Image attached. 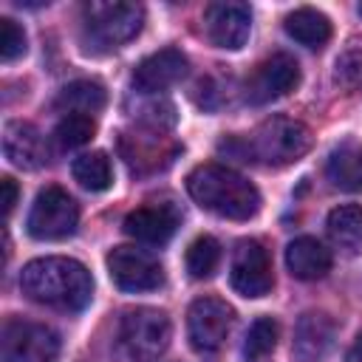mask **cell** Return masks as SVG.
I'll return each mask as SVG.
<instances>
[{"label": "cell", "instance_id": "obj_1", "mask_svg": "<svg viewBox=\"0 0 362 362\" xmlns=\"http://www.w3.org/2000/svg\"><path fill=\"white\" fill-rule=\"evenodd\" d=\"M20 288L40 305L82 311L93 297V277L74 257H37L23 266Z\"/></svg>", "mask_w": 362, "mask_h": 362}, {"label": "cell", "instance_id": "obj_2", "mask_svg": "<svg viewBox=\"0 0 362 362\" xmlns=\"http://www.w3.org/2000/svg\"><path fill=\"white\" fill-rule=\"evenodd\" d=\"M187 192L195 204L229 221H249L260 209L257 187L223 164H198L187 175Z\"/></svg>", "mask_w": 362, "mask_h": 362}, {"label": "cell", "instance_id": "obj_3", "mask_svg": "<svg viewBox=\"0 0 362 362\" xmlns=\"http://www.w3.org/2000/svg\"><path fill=\"white\" fill-rule=\"evenodd\" d=\"M170 345V320L158 308H130L122 314L113 337L119 362H153Z\"/></svg>", "mask_w": 362, "mask_h": 362}, {"label": "cell", "instance_id": "obj_4", "mask_svg": "<svg viewBox=\"0 0 362 362\" xmlns=\"http://www.w3.org/2000/svg\"><path fill=\"white\" fill-rule=\"evenodd\" d=\"M246 150L263 164L286 167L300 161L311 150V130L297 119L272 116L252 133Z\"/></svg>", "mask_w": 362, "mask_h": 362}, {"label": "cell", "instance_id": "obj_5", "mask_svg": "<svg viewBox=\"0 0 362 362\" xmlns=\"http://www.w3.org/2000/svg\"><path fill=\"white\" fill-rule=\"evenodd\" d=\"M82 20H85V34L88 42L102 45V48H119L122 42L133 40L144 23V8L139 3H124V0H93L82 6Z\"/></svg>", "mask_w": 362, "mask_h": 362}, {"label": "cell", "instance_id": "obj_6", "mask_svg": "<svg viewBox=\"0 0 362 362\" xmlns=\"http://www.w3.org/2000/svg\"><path fill=\"white\" fill-rule=\"evenodd\" d=\"M59 354V337L54 328L20 317H8L0 331L3 362H54Z\"/></svg>", "mask_w": 362, "mask_h": 362}, {"label": "cell", "instance_id": "obj_7", "mask_svg": "<svg viewBox=\"0 0 362 362\" xmlns=\"http://www.w3.org/2000/svg\"><path fill=\"white\" fill-rule=\"evenodd\" d=\"M232 325H235V311L221 297H198L187 311L189 345L204 356H212L226 345Z\"/></svg>", "mask_w": 362, "mask_h": 362}, {"label": "cell", "instance_id": "obj_8", "mask_svg": "<svg viewBox=\"0 0 362 362\" xmlns=\"http://www.w3.org/2000/svg\"><path fill=\"white\" fill-rule=\"evenodd\" d=\"M79 206L62 187H45L37 192L28 212V235L37 240H62L76 232Z\"/></svg>", "mask_w": 362, "mask_h": 362}, {"label": "cell", "instance_id": "obj_9", "mask_svg": "<svg viewBox=\"0 0 362 362\" xmlns=\"http://www.w3.org/2000/svg\"><path fill=\"white\" fill-rule=\"evenodd\" d=\"M107 272L110 280L122 291H153L164 283V269L161 263L136 246H116L107 255Z\"/></svg>", "mask_w": 362, "mask_h": 362}, {"label": "cell", "instance_id": "obj_10", "mask_svg": "<svg viewBox=\"0 0 362 362\" xmlns=\"http://www.w3.org/2000/svg\"><path fill=\"white\" fill-rule=\"evenodd\" d=\"M229 280L240 297H263L272 291V286H274L272 257L260 240H240L238 243V249L232 255Z\"/></svg>", "mask_w": 362, "mask_h": 362}, {"label": "cell", "instance_id": "obj_11", "mask_svg": "<svg viewBox=\"0 0 362 362\" xmlns=\"http://www.w3.org/2000/svg\"><path fill=\"white\" fill-rule=\"evenodd\" d=\"M297 82H300V65H297V59L288 57V54H272L246 79V99L252 105H266V102L280 99L288 90H294Z\"/></svg>", "mask_w": 362, "mask_h": 362}, {"label": "cell", "instance_id": "obj_12", "mask_svg": "<svg viewBox=\"0 0 362 362\" xmlns=\"http://www.w3.org/2000/svg\"><path fill=\"white\" fill-rule=\"evenodd\" d=\"M204 28L212 45L238 51L249 40L252 8L246 3H209L204 8Z\"/></svg>", "mask_w": 362, "mask_h": 362}, {"label": "cell", "instance_id": "obj_13", "mask_svg": "<svg viewBox=\"0 0 362 362\" xmlns=\"http://www.w3.org/2000/svg\"><path fill=\"white\" fill-rule=\"evenodd\" d=\"M178 223H181V215L170 201H150V204H141L133 212H127L124 232L141 243L161 246L173 238Z\"/></svg>", "mask_w": 362, "mask_h": 362}, {"label": "cell", "instance_id": "obj_14", "mask_svg": "<svg viewBox=\"0 0 362 362\" xmlns=\"http://www.w3.org/2000/svg\"><path fill=\"white\" fill-rule=\"evenodd\" d=\"M187 57L178 48H161L150 57H144L136 68H133V85L141 93H158L170 85H175L178 79L187 76Z\"/></svg>", "mask_w": 362, "mask_h": 362}, {"label": "cell", "instance_id": "obj_15", "mask_svg": "<svg viewBox=\"0 0 362 362\" xmlns=\"http://www.w3.org/2000/svg\"><path fill=\"white\" fill-rule=\"evenodd\" d=\"M337 339V322L322 311H308L297 320L294 328V356L300 362H322Z\"/></svg>", "mask_w": 362, "mask_h": 362}, {"label": "cell", "instance_id": "obj_16", "mask_svg": "<svg viewBox=\"0 0 362 362\" xmlns=\"http://www.w3.org/2000/svg\"><path fill=\"white\" fill-rule=\"evenodd\" d=\"M3 153L20 170H40L48 161V144L31 122H8L3 127Z\"/></svg>", "mask_w": 362, "mask_h": 362}, {"label": "cell", "instance_id": "obj_17", "mask_svg": "<svg viewBox=\"0 0 362 362\" xmlns=\"http://www.w3.org/2000/svg\"><path fill=\"white\" fill-rule=\"evenodd\" d=\"M286 266L297 280H320L331 269V252L317 238H294L286 246Z\"/></svg>", "mask_w": 362, "mask_h": 362}, {"label": "cell", "instance_id": "obj_18", "mask_svg": "<svg viewBox=\"0 0 362 362\" xmlns=\"http://www.w3.org/2000/svg\"><path fill=\"white\" fill-rule=\"evenodd\" d=\"M328 181L342 192H362V144L342 141L325 161Z\"/></svg>", "mask_w": 362, "mask_h": 362}, {"label": "cell", "instance_id": "obj_19", "mask_svg": "<svg viewBox=\"0 0 362 362\" xmlns=\"http://www.w3.org/2000/svg\"><path fill=\"white\" fill-rule=\"evenodd\" d=\"M328 238L331 243L345 252V255H359L362 252V206L356 204H342L328 212Z\"/></svg>", "mask_w": 362, "mask_h": 362}, {"label": "cell", "instance_id": "obj_20", "mask_svg": "<svg viewBox=\"0 0 362 362\" xmlns=\"http://www.w3.org/2000/svg\"><path fill=\"white\" fill-rule=\"evenodd\" d=\"M283 25H286V34L305 48H322L331 40V20L322 11L308 8V6L286 14Z\"/></svg>", "mask_w": 362, "mask_h": 362}, {"label": "cell", "instance_id": "obj_21", "mask_svg": "<svg viewBox=\"0 0 362 362\" xmlns=\"http://www.w3.org/2000/svg\"><path fill=\"white\" fill-rule=\"evenodd\" d=\"M107 102V93L99 82H90V79H76L71 85H65L57 96V107L68 110V113H96L102 110Z\"/></svg>", "mask_w": 362, "mask_h": 362}, {"label": "cell", "instance_id": "obj_22", "mask_svg": "<svg viewBox=\"0 0 362 362\" xmlns=\"http://www.w3.org/2000/svg\"><path fill=\"white\" fill-rule=\"evenodd\" d=\"M71 173L90 192H102L113 184V167H110V158L102 150H93V153H85V156L74 158Z\"/></svg>", "mask_w": 362, "mask_h": 362}, {"label": "cell", "instance_id": "obj_23", "mask_svg": "<svg viewBox=\"0 0 362 362\" xmlns=\"http://www.w3.org/2000/svg\"><path fill=\"white\" fill-rule=\"evenodd\" d=\"M184 263H187L189 277H195V280L212 277L215 269H218V263H221V246H218V240L209 238V235L195 238V240L187 246V257H184Z\"/></svg>", "mask_w": 362, "mask_h": 362}, {"label": "cell", "instance_id": "obj_24", "mask_svg": "<svg viewBox=\"0 0 362 362\" xmlns=\"http://www.w3.org/2000/svg\"><path fill=\"white\" fill-rule=\"evenodd\" d=\"M277 345V322L272 317H257L246 334L243 342V359L246 362H260L263 356H269Z\"/></svg>", "mask_w": 362, "mask_h": 362}, {"label": "cell", "instance_id": "obj_25", "mask_svg": "<svg viewBox=\"0 0 362 362\" xmlns=\"http://www.w3.org/2000/svg\"><path fill=\"white\" fill-rule=\"evenodd\" d=\"M93 133H96V122L88 113H65L54 127V139L62 147H82L93 139Z\"/></svg>", "mask_w": 362, "mask_h": 362}, {"label": "cell", "instance_id": "obj_26", "mask_svg": "<svg viewBox=\"0 0 362 362\" xmlns=\"http://www.w3.org/2000/svg\"><path fill=\"white\" fill-rule=\"evenodd\" d=\"M23 54H25V31L11 17H3L0 20V57L11 62Z\"/></svg>", "mask_w": 362, "mask_h": 362}, {"label": "cell", "instance_id": "obj_27", "mask_svg": "<svg viewBox=\"0 0 362 362\" xmlns=\"http://www.w3.org/2000/svg\"><path fill=\"white\" fill-rule=\"evenodd\" d=\"M337 82L348 88L362 85V48H351L337 59Z\"/></svg>", "mask_w": 362, "mask_h": 362}, {"label": "cell", "instance_id": "obj_28", "mask_svg": "<svg viewBox=\"0 0 362 362\" xmlns=\"http://www.w3.org/2000/svg\"><path fill=\"white\" fill-rule=\"evenodd\" d=\"M0 187H3V212H6V218H8L11 209H14V204H17V184H14V178L3 175V178H0Z\"/></svg>", "mask_w": 362, "mask_h": 362}, {"label": "cell", "instance_id": "obj_29", "mask_svg": "<svg viewBox=\"0 0 362 362\" xmlns=\"http://www.w3.org/2000/svg\"><path fill=\"white\" fill-rule=\"evenodd\" d=\"M345 362H362V334H359V337H356V342L351 345V351H348Z\"/></svg>", "mask_w": 362, "mask_h": 362}, {"label": "cell", "instance_id": "obj_30", "mask_svg": "<svg viewBox=\"0 0 362 362\" xmlns=\"http://www.w3.org/2000/svg\"><path fill=\"white\" fill-rule=\"evenodd\" d=\"M359 17H362V3H359Z\"/></svg>", "mask_w": 362, "mask_h": 362}]
</instances>
